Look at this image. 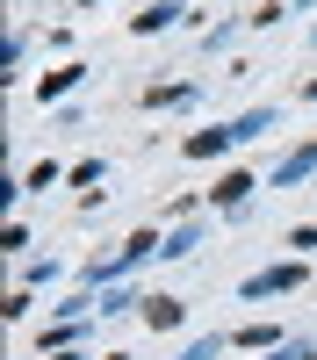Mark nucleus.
<instances>
[{
  "label": "nucleus",
  "instance_id": "obj_1",
  "mask_svg": "<svg viewBox=\"0 0 317 360\" xmlns=\"http://www.w3.org/2000/svg\"><path fill=\"white\" fill-rule=\"evenodd\" d=\"M296 281H303V266H267V274H252V281H245V295L259 303V295H281V288H296Z\"/></svg>",
  "mask_w": 317,
  "mask_h": 360
},
{
  "label": "nucleus",
  "instance_id": "obj_2",
  "mask_svg": "<svg viewBox=\"0 0 317 360\" xmlns=\"http://www.w3.org/2000/svg\"><path fill=\"white\" fill-rule=\"evenodd\" d=\"M231 144H238V130H202V137H188V159H216Z\"/></svg>",
  "mask_w": 317,
  "mask_h": 360
},
{
  "label": "nucleus",
  "instance_id": "obj_3",
  "mask_svg": "<svg viewBox=\"0 0 317 360\" xmlns=\"http://www.w3.org/2000/svg\"><path fill=\"white\" fill-rule=\"evenodd\" d=\"M252 188H259L252 173H224V180H216V209H238V202H245Z\"/></svg>",
  "mask_w": 317,
  "mask_h": 360
},
{
  "label": "nucleus",
  "instance_id": "obj_4",
  "mask_svg": "<svg viewBox=\"0 0 317 360\" xmlns=\"http://www.w3.org/2000/svg\"><path fill=\"white\" fill-rule=\"evenodd\" d=\"M86 79V65H58V72H44V86H37V101H58L65 86H79Z\"/></svg>",
  "mask_w": 317,
  "mask_h": 360
},
{
  "label": "nucleus",
  "instance_id": "obj_5",
  "mask_svg": "<svg viewBox=\"0 0 317 360\" xmlns=\"http://www.w3.org/2000/svg\"><path fill=\"white\" fill-rule=\"evenodd\" d=\"M144 324H159V332L181 324V303H173V295H152V303H144Z\"/></svg>",
  "mask_w": 317,
  "mask_h": 360
},
{
  "label": "nucleus",
  "instance_id": "obj_6",
  "mask_svg": "<svg viewBox=\"0 0 317 360\" xmlns=\"http://www.w3.org/2000/svg\"><path fill=\"white\" fill-rule=\"evenodd\" d=\"M173 15H181L173 0H159V8H144V15H137V37H152V29H173Z\"/></svg>",
  "mask_w": 317,
  "mask_h": 360
},
{
  "label": "nucleus",
  "instance_id": "obj_7",
  "mask_svg": "<svg viewBox=\"0 0 317 360\" xmlns=\"http://www.w3.org/2000/svg\"><path fill=\"white\" fill-rule=\"evenodd\" d=\"M310 166H317V137L303 144V152H288V166H281V180H296V173H310Z\"/></svg>",
  "mask_w": 317,
  "mask_h": 360
},
{
  "label": "nucleus",
  "instance_id": "obj_8",
  "mask_svg": "<svg viewBox=\"0 0 317 360\" xmlns=\"http://www.w3.org/2000/svg\"><path fill=\"white\" fill-rule=\"evenodd\" d=\"M231 346H259V353H267V346H274V324H245V332L231 339Z\"/></svg>",
  "mask_w": 317,
  "mask_h": 360
},
{
  "label": "nucleus",
  "instance_id": "obj_9",
  "mask_svg": "<svg viewBox=\"0 0 317 360\" xmlns=\"http://www.w3.org/2000/svg\"><path fill=\"white\" fill-rule=\"evenodd\" d=\"M216 353H224V339H195V346H188L181 360H216Z\"/></svg>",
  "mask_w": 317,
  "mask_h": 360
},
{
  "label": "nucleus",
  "instance_id": "obj_10",
  "mask_svg": "<svg viewBox=\"0 0 317 360\" xmlns=\"http://www.w3.org/2000/svg\"><path fill=\"white\" fill-rule=\"evenodd\" d=\"M310 101H317V79H310Z\"/></svg>",
  "mask_w": 317,
  "mask_h": 360
}]
</instances>
